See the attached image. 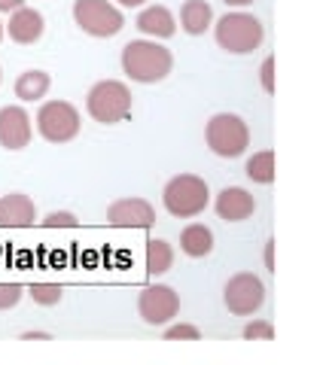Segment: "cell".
<instances>
[{"instance_id":"obj_1","label":"cell","mask_w":326,"mask_h":365,"mask_svg":"<svg viewBox=\"0 0 326 365\" xmlns=\"http://www.w3.org/2000/svg\"><path fill=\"white\" fill-rule=\"evenodd\" d=\"M171 67H174L171 52L156 40H131L122 49V71L134 83H162L171 73Z\"/></svg>"},{"instance_id":"obj_2","label":"cell","mask_w":326,"mask_h":365,"mask_svg":"<svg viewBox=\"0 0 326 365\" xmlns=\"http://www.w3.org/2000/svg\"><path fill=\"white\" fill-rule=\"evenodd\" d=\"M208 182L195 177V174H180L174 180H168V186L162 192V201H165V210L177 216V220H193L201 210L208 207Z\"/></svg>"},{"instance_id":"obj_3","label":"cell","mask_w":326,"mask_h":365,"mask_svg":"<svg viewBox=\"0 0 326 365\" xmlns=\"http://www.w3.org/2000/svg\"><path fill=\"white\" fill-rule=\"evenodd\" d=\"M86 110L101 125H116L131 113V91L119 79H104V83L92 86V91H88Z\"/></svg>"},{"instance_id":"obj_4","label":"cell","mask_w":326,"mask_h":365,"mask_svg":"<svg viewBox=\"0 0 326 365\" xmlns=\"http://www.w3.org/2000/svg\"><path fill=\"white\" fill-rule=\"evenodd\" d=\"M213 34H217L220 49H226L232 55H247V52L260 49V43L265 37L263 21L247 13H226L217 21V31Z\"/></svg>"},{"instance_id":"obj_5","label":"cell","mask_w":326,"mask_h":365,"mask_svg":"<svg viewBox=\"0 0 326 365\" xmlns=\"http://www.w3.org/2000/svg\"><path fill=\"white\" fill-rule=\"evenodd\" d=\"M205 140L210 146V153H217L223 158H238L250 146V131H247V122L241 116L220 113V116H213L208 122Z\"/></svg>"},{"instance_id":"obj_6","label":"cell","mask_w":326,"mask_h":365,"mask_svg":"<svg viewBox=\"0 0 326 365\" xmlns=\"http://www.w3.org/2000/svg\"><path fill=\"white\" fill-rule=\"evenodd\" d=\"M73 21L88 37H116L126 25L119 9L110 0H76L73 4Z\"/></svg>"},{"instance_id":"obj_7","label":"cell","mask_w":326,"mask_h":365,"mask_svg":"<svg viewBox=\"0 0 326 365\" xmlns=\"http://www.w3.org/2000/svg\"><path fill=\"white\" fill-rule=\"evenodd\" d=\"M37 131L49 143H67L80 134V113L67 101H46L37 113Z\"/></svg>"},{"instance_id":"obj_8","label":"cell","mask_w":326,"mask_h":365,"mask_svg":"<svg viewBox=\"0 0 326 365\" xmlns=\"http://www.w3.org/2000/svg\"><path fill=\"white\" fill-rule=\"evenodd\" d=\"M223 302H226L229 314L250 317V314H256L263 307L265 287H263V280L256 277V274L241 271V274H235V277L226 283V289H223Z\"/></svg>"},{"instance_id":"obj_9","label":"cell","mask_w":326,"mask_h":365,"mask_svg":"<svg viewBox=\"0 0 326 365\" xmlns=\"http://www.w3.org/2000/svg\"><path fill=\"white\" fill-rule=\"evenodd\" d=\"M177 311H180V295L171 287H162V283L147 287L138 299V314L147 326H165L168 319L177 317Z\"/></svg>"},{"instance_id":"obj_10","label":"cell","mask_w":326,"mask_h":365,"mask_svg":"<svg viewBox=\"0 0 326 365\" xmlns=\"http://www.w3.org/2000/svg\"><path fill=\"white\" fill-rule=\"evenodd\" d=\"M107 220L119 228H150L156 222V210L143 198H119L116 204H110Z\"/></svg>"},{"instance_id":"obj_11","label":"cell","mask_w":326,"mask_h":365,"mask_svg":"<svg viewBox=\"0 0 326 365\" xmlns=\"http://www.w3.org/2000/svg\"><path fill=\"white\" fill-rule=\"evenodd\" d=\"M31 116L21 107H4L0 110V143L6 150H25L31 143Z\"/></svg>"},{"instance_id":"obj_12","label":"cell","mask_w":326,"mask_h":365,"mask_svg":"<svg viewBox=\"0 0 326 365\" xmlns=\"http://www.w3.org/2000/svg\"><path fill=\"white\" fill-rule=\"evenodd\" d=\"M253 210H256V198L247 189L232 186L217 195V213H220V220H226V222H241L247 216H253Z\"/></svg>"},{"instance_id":"obj_13","label":"cell","mask_w":326,"mask_h":365,"mask_svg":"<svg viewBox=\"0 0 326 365\" xmlns=\"http://www.w3.org/2000/svg\"><path fill=\"white\" fill-rule=\"evenodd\" d=\"M37 220V207L28 195L21 192H9V195L0 198V225H9V228H25L34 225Z\"/></svg>"},{"instance_id":"obj_14","label":"cell","mask_w":326,"mask_h":365,"mask_svg":"<svg viewBox=\"0 0 326 365\" xmlns=\"http://www.w3.org/2000/svg\"><path fill=\"white\" fill-rule=\"evenodd\" d=\"M43 16L37 9H28V6H19L13 19H9V37L21 46H34L40 37H43Z\"/></svg>"},{"instance_id":"obj_15","label":"cell","mask_w":326,"mask_h":365,"mask_svg":"<svg viewBox=\"0 0 326 365\" xmlns=\"http://www.w3.org/2000/svg\"><path fill=\"white\" fill-rule=\"evenodd\" d=\"M138 31L147 34V37H153V40H168V37H174L177 21L171 16V9H165V6H147L138 16Z\"/></svg>"},{"instance_id":"obj_16","label":"cell","mask_w":326,"mask_h":365,"mask_svg":"<svg viewBox=\"0 0 326 365\" xmlns=\"http://www.w3.org/2000/svg\"><path fill=\"white\" fill-rule=\"evenodd\" d=\"M210 21H213V9L208 0H186L183 9H180V28L193 34V37L205 34L210 28Z\"/></svg>"},{"instance_id":"obj_17","label":"cell","mask_w":326,"mask_h":365,"mask_svg":"<svg viewBox=\"0 0 326 365\" xmlns=\"http://www.w3.org/2000/svg\"><path fill=\"white\" fill-rule=\"evenodd\" d=\"M180 250H183L186 256H193V259H205L213 250V232L208 225H201V222L186 225L183 235H180Z\"/></svg>"},{"instance_id":"obj_18","label":"cell","mask_w":326,"mask_h":365,"mask_svg":"<svg viewBox=\"0 0 326 365\" xmlns=\"http://www.w3.org/2000/svg\"><path fill=\"white\" fill-rule=\"evenodd\" d=\"M49 73L46 71H25L16 79V98L19 101H40L49 91Z\"/></svg>"},{"instance_id":"obj_19","label":"cell","mask_w":326,"mask_h":365,"mask_svg":"<svg viewBox=\"0 0 326 365\" xmlns=\"http://www.w3.org/2000/svg\"><path fill=\"white\" fill-rule=\"evenodd\" d=\"M171 265H174V250H171V244L168 241H150L147 244V271L153 274V277H159V274H165V271H171Z\"/></svg>"},{"instance_id":"obj_20","label":"cell","mask_w":326,"mask_h":365,"mask_svg":"<svg viewBox=\"0 0 326 365\" xmlns=\"http://www.w3.org/2000/svg\"><path fill=\"white\" fill-rule=\"evenodd\" d=\"M247 177H250L253 182H263V186H268V182H275V153L272 150H263L256 153L253 158H247Z\"/></svg>"},{"instance_id":"obj_21","label":"cell","mask_w":326,"mask_h":365,"mask_svg":"<svg viewBox=\"0 0 326 365\" xmlns=\"http://www.w3.org/2000/svg\"><path fill=\"white\" fill-rule=\"evenodd\" d=\"M28 295L40 307H52V304L61 302V287H58V283H34V287L28 289Z\"/></svg>"},{"instance_id":"obj_22","label":"cell","mask_w":326,"mask_h":365,"mask_svg":"<svg viewBox=\"0 0 326 365\" xmlns=\"http://www.w3.org/2000/svg\"><path fill=\"white\" fill-rule=\"evenodd\" d=\"M244 338L247 341H272L275 338V326L268 319H253L244 326Z\"/></svg>"},{"instance_id":"obj_23","label":"cell","mask_w":326,"mask_h":365,"mask_svg":"<svg viewBox=\"0 0 326 365\" xmlns=\"http://www.w3.org/2000/svg\"><path fill=\"white\" fill-rule=\"evenodd\" d=\"M21 295H25V289H21L19 283H0V311L16 307L21 302Z\"/></svg>"},{"instance_id":"obj_24","label":"cell","mask_w":326,"mask_h":365,"mask_svg":"<svg viewBox=\"0 0 326 365\" xmlns=\"http://www.w3.org/2000/svg\"><path fill=\"white\" fill-rule=\"evenodd\" d=\"M165 338H168V341H180V338L198 341V338H201V332H198L195 326H186V323H180V326H171V329H168V332H165Z\"/></svg>"},{"instance_id":"obj_25","label":"cell","mask_w":326,"mask_h":365,"mask_svg":"<svg viewBox=\"0 0 326 365\" xmlns=\"http://www.w3.org/2000/svg\"><path fill=\"white\" fill-rule=\"evenodd\" d=\"M46 225H49V228H73V225H76V216L67 213V210H61V213L55 210V213L46 216Z\"/></svg>"},{"instance_id":"obj_26","label":"cell","mask_w":326,"mask_h":365,"mask_svg":"<svg viewBox=\"0 0 326 365\" xmlns=\"http://www.w3.org/2000/svg\"><path fill=\"white\" fill-rule=\"evenodd\" d=\"M260 73H263V88L268 95H275V58H265Z\"/></svg>"},{"instance_id":"obj_27","label":"cell","mask_w":326,"mask_h":365,"mask_svg":"<svg viewBox=\"0 0 326 365\" xmlns=\"http://www.w3.org/2000/svg\"><path fill=\"white\" fill-rule=\"evenodd\" d=\"M265 268H268V271H275V241H268V244H265Z\"/></svg>"},{"instance_id":"obj_28","label":"cell","mask_w":326,"mask_h":365,"mask_svg":"<svg viewBox=\"0 0 326 365\" xmlns=\"http://www.w3.org/2000/svg\"><path fill=\"white\" fill-rule=\"evenodd\" d=\"M21 6V0H0V13H16Z\"/></svg>"},{"instance_id":"obj_29","label":"cell","mask_w":326,"mask_h":365,"mask_svg":"<svg viewBox=\"0 0 326 365\" xmlns=\"http://www.w3.org/2000/svg\"><path fill=\"white\" fill-rule=\"evenodd\" d=\"M223 4H226V6H250L253 0H223Z\"/></svg>"},{"instance_id":"obj_30","label":"cell","mask_w":326,"mask_h":365,"mask_svg":"<svg viewBox=\"0 0 326 365\" xmlns=\"http://www.w3.org/2000/svg\"><path fill=\"white\" fill-rule=\"evenodd\" d=\"M122 6H141V4H147V0H119Z\"/></svg>"},{"instance_id":"obj_31","label":"cell","mask_w":326,"mask_h":365,"mask_svg":"<svg viewBox=\"0 0 326 365\" xmlns=\"http://www.w3.org/2000/svg\"><path fill=\"white\" fill-rule=\"evenodd\" d=\"M0 40H4V21H0Z\"/></svg>"}]
</instances>
